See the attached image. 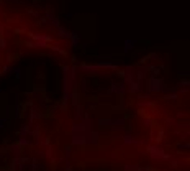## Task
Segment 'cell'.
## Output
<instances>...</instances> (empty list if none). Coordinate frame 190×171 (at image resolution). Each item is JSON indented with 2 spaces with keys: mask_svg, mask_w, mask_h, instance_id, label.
Masks as SVG:
<instances>
[{
  "mask_svg": "<svg viewBox=\"0 0 190 171\" xmlns=\"http://www.w3.org/2000/svg\"><path fill=\"white\" fill-rule=\"evenodd\" d=\"M3 123H5V118H0V127H2Z\"/></svg>",
  "mask_w": 190,
  "mask_h": 171,
  "instance_id": "1",
  "label": "cell"
}]
</instances>
